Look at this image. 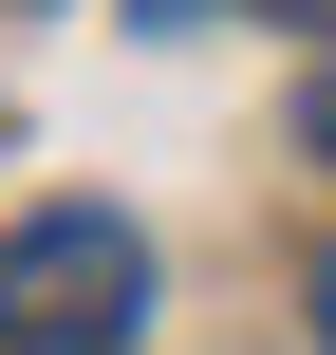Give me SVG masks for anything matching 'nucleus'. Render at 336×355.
<instances>
[{"instance_id": "obj_1", "label": "nucleus", "mask_w": 336, "mask_h": 355, "mask_svg": "<svg viewBox=\"0 0 336 355\" xmlns=\"http://www.w3.org/2000/svg\"><path fill=\"white\" fill-rule=\"evenodd\" d=\"M131 337H150V225L131 206L0 225V355H131Z\"/></svg>"}, {"instance_id": "obj_2", "label": "nucleus", "mask_w": 336, "mask_h": 355, "mask_svg": "<svg viewBox=\"0 0 336 355\" xmlns=\"http://www.w3.org/2000/svg\"><path fill=\"white\" fill-rule=\"evenodd\" d=\"M299 150H318V168H336V75H299Z\"/></svg>"}, {"instance_id": "obj_3", "label": "nucleus", "mask_w": 336, "mask_h": 355, "mask_svg": "<svg viewBox=\"0 0 336 355\" xmlns=\"http://www.w3.org/2000/svg\"><path fill=\"white\" fill-rule=\"evenodd\" d=\"M318 355H336V243H318Z\"/></svg>"}]
</instances>
